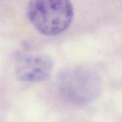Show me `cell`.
I'll use <instances>...</instances> for the list:
<instances>
[{"instance_id": "6da1fadb", "label": "cell", "mask_w": 122, "mask_h": 122, "mask_svg": "<svg viewBox=\"0 0 122 122\" xmlns=\"http://www.w3.org/2000/svg\"><path fill=\"white\" fill-rule=\"evenodd\" d=\"M59 93L76 106L88 104L100 95L102 81L99 74L87 66H76L61 72L57 79Z\"/></svg>"}, {"instance_id": "7a4b0ae2", "label": "cell", "mask_w": 122, "mask_h": 122, "mask_svg": "<svg viewBox=\"0 0 122 122\" xmlns=\"http://www.w3.org/2000/svg\"><path fill=\"white\" fill-rule=\"evenodd\" d=\"M27 13L35 28L47 36L57 35L66 31L74 16L70 0H31Z\"/></svg>"}, {"instance_id": "3957f363", "label": "cell", "mask_w": 122, "mask_h": 122, "mask_svg": "<svg viewBox=\"0 0 122 122\" xmlns=\"http://www.w3.org/2000/svg\"><path fill=\"white\" fill-rule=\"evenodd\" d=\"M53 68L52 59L46 55H30L22 57L17 63L15 74L22 82L36 83L47 79Z\"/></svg>"}]
</instances>
